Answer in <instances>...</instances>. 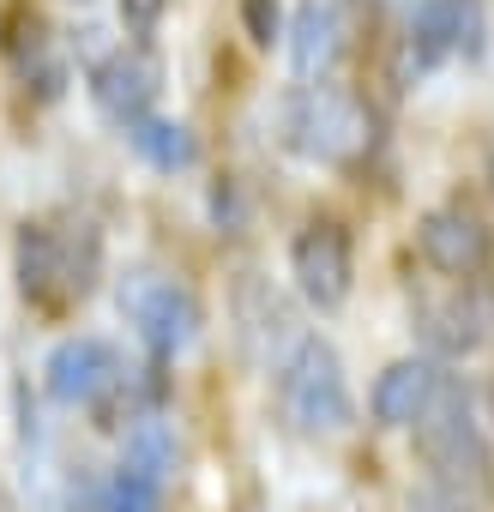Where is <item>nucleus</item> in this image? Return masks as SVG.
Masks as SVG:
<instances>
[{"mask_svg": "<svg viewBox=\"0 0 494 512\" xmlns=\"http://www.w3.org/2000/svg\"><path fill=\"white\" fill-rule=\"evenodd\" d=\"M43 374H49V398L55 404H91V410H103L121 392V356L103 338H67V344H55Z\"/></svg>", "mask_w": 494, "mask_h": 512, "instance_id": "nucleus-7", "label": "nucleus"}, {"mask_svg": "<svg viewBox=\"0 0 494 512\" xmlns=\"http://www.w3.org/2000/svg\"><path fill=\"white\" fill-rule=\"evenodd\" d=\"M416 247H422V260L440 272V278H476L482 266H488V253H494V241H488V229H482V217L476 211H464V205H446V211H428L422 223H416Z\"/></svg>", "mask_w": 494, "mask_h": 512, "instance_id": "nucleus-8", "label": "nucleus"}, {"mask_svg": "<svg viewBox=\"0 0 494 512\" xmlns=\"http://www.w3.org/2000/svg\"><path fill=\"white\" fill-rule=\"evenodd\" d=\"M121 314H127V326L145 338V350H151L157 362H175V356L193 344V332H199V302H193V290L175 284V278H157V272L121 278Z\"/></svg>", "mask_w": 494, "mask_h": 512, "instance_id": "nucleus-4", "label": "nucleus"}, {"mask_svg": "<svg viewBox=\"0 0 494 512\" xmlns=\"http://www.w3.org/2000/svg\"><path fill=\"white\" fill-rule=\"evenodd\" d=\"M163 7H169V0H121V25H127L133 37H145V31L163 19Z\"/></svg>", "mask_w": 494, "mask_h": 512, "instance_id": "nucleus-16", "label": "nucleus"}, {"mask_svg": "<svg viewBox=\"0 0 494 512\" xmlns=\"http://www.w3.org/2000/svg\"><path fill=\"white\" fill-rule=\"evenodd\" d=\"M241 13H247L254 43H272V31H278V0H241Z\"/></svg>", "mask_w": 494, "mask_h": 512, "instance_id": "nucleus-17", "label": "nucleus"}, {"mask_svg": "<svg viewBox=\"0 0 494 512\" xmlns=\"http://www.w3.org/2000/svg\"><path fill=\"white\" fill-rule=\"evenodd\" d=\"M133 145H139V157L151 163V169H193V157H199V145H193V133L181 127V121H133Z\"/></svg>", "mask_w": 494, "mask_h": 512, "instance_id": "nucleus-13", "label": "nucleus"}, {"mask_svg": "<svg viewBox=\"0 0 494 512\" xmlns=\"http://www.w3.org/2000/svg\"><path fill=\"white\" fill-rule=\"evenodd\" d=\"M422 452V482L410 488V512H488L494 500V452L470 416L458 380H440L434 404L410 422Z\"/></svg>", "mask_w": 494, "mask_h": 512, "instance_id": "nucleus-1", "label": "nucleus"}, {"mask_svg": "<svg viewBox=\"0 0 494 512\" xmlns=\"http://www.w3.org/2000/svg\"><path fill=\"white\" fill-rule=\"evenodd\" d=\"M19 73L43 91V97H61V85H67V67H61V55L49 49V31H25L19 37Z\"/></svg>", "mask_w": 494, "mask_h": 512, "instance_id": "nucleus-15", "label": "nucleus"}, {"mask_svg": "<svg viewBox=\"0 0 494 512\" xmlns=\"http://www.w3.org/2000/svg\"><path fill=\"white\" fill-rule=\"evenodd\" d=\"M97 512H163V482L151 470H139V464L121 458V470L97 494Z\"/></svg>", "mask_w": 494, "mask_h": 512, "instance_id": "nucleus-14", "label": "nucleus"}, {"mask_svg": "<svg viewBox=\"0 0 494 512\" xmlns=\"http://www.w3.org/2000/svg\"><path fill=\"white\" fill-rule=\"evenodd\" d=\"M338 49H344L338 7H332V0H302V13H296V43H290V55H296V73H302V79L326 73V67L338 61Z\"/></svg>", "mask_w": 494, "mask_h": 512, "instance_id": "nucleus-11", "label": "nucleus"}, {"mask_svg": "<svg viewBox=\"0 0 494 512\" xmlns=\"http://www.w3.org/2000/svg\"><path fill=\"white\" fill-rule=\"evenodd\" d=\"M290 278L302 290V302H314L320 314H338L350 302V284H356V253H350V235L338 223H308L296 241H290Z\"/></svg>", "mask_w": 494, "mask_h": 512, "instance_id": "nucleus-6", "label": "nucleus"}, {"mask_svg": "<svg viewBox=\"0 0 494 512\" xmlns=\"http://www.w3.org/2000/svg\"><path fill=\"white\" fill-rule=\"evenodd\" d=\"M157 85H163V73H157V61H151L145 49H121V55H109V61L91 73V97H97V109H103L109 121H121V127L145 121Z\"/></svg>", "mask_w": 494, "mask_h": 512, "instance_id": "nucleus-9", "label": "nucleus"}, {"mask_svg": "<svg viewBox=\"0 0 494 512\" xmlns=\"http://www.w3.org/2000/svg\"><path fill=\"white\" fill-rule=\"evenodd\" d=\"M422 320H428V338H434V350H446V356H464V350H476L482 338H488V308L476 302V296H452L446 308H422Z\"/></svg>", "mask_w": 494, "mask_h": 512, "instance_id": "nucleus-12", "label": "nucleus"}, {"mask_svg": "<svg viewBox=\"0 0 494 512\" xmlns=\"http://www.w3.org/2000/svg\"><path fill=\"white\" fill-rule=\"evenodd\" d=\"M278 404H284V422L308 440H332L350 428L356 404H350V380H344V362L326 338H302L278 374Z\"/></svg>", "mask_w": 494, "mask_h": 512, "instance_id": "nucleus-3", "label": "nucleus"}, {"mask_svg": "<svg viewBox=\"0 0 494 512\" xmlns=\"http://www.w3.org/2000/svg\"><path fill=\"white\" fill-rule=\"evenodd\" d=\"M13 266H19L25 302L61 314V308L91 296V284L103 272V235L91 223H25Z\"/></svg>", "mask_w": 494, "mask_h": 512, "instance_id": "nucleus-2", "label": "nucleus"}, {"mask_svg": "<svg viewBox=\"0 0 494 512\" xmlns=\"http://www.w3.org/2000/svg\"><path fill=\"white\" fill-rule=\"evenodd\" d=\"M440 368L434 362H392L380 380H374V398H368V410H374V422L380 428H410L428 404H434V392H440Z\"/></svg>", "mask_w": 494, "mask_h": 512, "instance_id": "nucleus-10", "label": "nucleus"}, {"mask_svg": "<svg viewBox=\"0 0 494 512\" xmlns=\"http://www.w3.org/2000/svg\"><path fill=\"white\" fill-rule=\"evenodd\" d=\"M290 145L308 157V163H326V169H344L368 151V115L356 97L344 91H308L290 103Z\"/></svg>", "mask_w": 494, "mask_h": 512, "instance_id": "nucleus-5", "label": "nucleus"}]
</instances>
